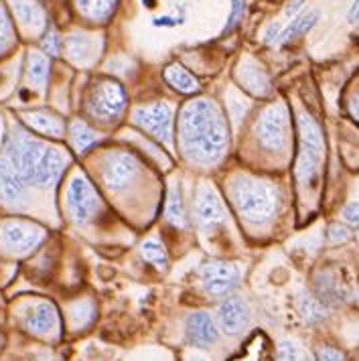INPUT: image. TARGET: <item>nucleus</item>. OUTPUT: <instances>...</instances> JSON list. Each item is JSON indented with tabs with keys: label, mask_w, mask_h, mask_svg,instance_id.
<instances>
[{
	"label": "nucleus",
	"mask_w": 359,
	"mask_h": 361,
	"mask_svg": "<svg viewBox=\"0 0 359 361\" xmlns=\"http://www.w3.org/2000/svg\"><path fill=\"white\" fill-rule=\"evenodd\" d=\"M228 138L226 118L209 99H195L181 112L179 145L189 161L217 163L228 148Z\"/></svg>",
	"instance_id": "1"
},
{
	"label": "nucleus",
	"mask_w": 359,
	"mask_h": 361,
	"mask_svg": "<svg viewBox=\"0 0 359 361\" xmlns=\"http://www.w3.org/2000/svg\"><path fill=\"white\" fill-rule=\"evenodd\" d=\"M4 157L27 185H37L43 189L61 179L67 166V154L61 148L51 147L18 128L11 134Z\"/></svg>",
	"instance_id": "2"
},
{
	"label": "nucleus",
	"mask_w": 359,
	"mask_h": 361,
	"mask_svg": "<svg viewBox=\"0 0 359 361\" xmlns=\"http://www.w3.org/2000/svg\"><path fill=\"white\" fill-rule=\"evenodd\" d=\"M233 203L240 215L250 224H266L270 221L278 209V191L274 185L252 177L236 179L231 185Z\"/></svg>",
	"instance_id": "3"
},
{
	"label": "nucleus",
	"mask_w": 359,
	"mask_h": 361,
	"mask_svg": "<svg viewBox=\"0 0 359 361\" xmlns=\"http://www.w3.org/2000/svg\"><path fill=\"white\" fill-rule=\"evenodd\" d=\"M298 132H300V147L296 157L294 175L300 185H310L323 163V134L319 124L309 114H303L298 118Z\"/></svg>",
	"instance_id": "4"
},
{
	"label": "nucleus",
	"mask_w": 359,
	"mask_h": 361,
	"mask_svg": "<svg viewBox=\"0 0 359 361\" xmlns=\"http://www.w3.org/2000/svg\"><path fill=\"white\" fill-rule=\"evenodd\" d=\"M256 136L262 148L266 150H282L288 140V112L284 104L270 106L264 110L256 124Z\"/></svg>",
	"instance_id": "5"
},
{
	"label": "nucleus",
	"mask_w": 359,
	"mask_h": 361,
	"mask_svg": "<svg viewBox=\"0 0 359 361\" xmlns=\"http://www.w3.org/2000/svg\"><path fill=\"white\" fill-rule=\"evenodd\" d=\"M0 240L11 254H29L45 240V230L25 219H8L2 226Z\"/></svg>",
	"instance_id": "6"
},
{
	"label": "nucleus",
	"mask_w": 359,
	"mask_h": 361,
	"mask_svg": "<svg viewBox=\"0 0 359 361\" xmlns=\"http://www.w3.org/2000/svg\"><path fill=\"white\" fill-rule=\"evenodd\" d=\"M199 274H201V284H203L205 293L215 298L229 295L242 279L240 268L236 264L224 262V260L203 262L199 268Z\"/></svg>",
	"instance_id": "7"
},
{
	"label": "nucleus",
	"mask_w": 359,
	"mask_h": 361,
	"mask_svg": "<svg viewBox=\"0 0 359 361\" xmlns=\"http://www.w3.org/2000/svg\"><path fill=\"white\" fill-rule=\"evenodd\" d=\"M140 173V164L136 157L130 152H110L102 161V179L112 189V191H122L130 187Z\"/></svg>",
	"instance_id": "8"
},
{
	"label": "nucleus",
	"mask_w": 359,
	"mask_h": 361,
	"mask_svg": "<svg viewBox=\"0 0 359 361\" xmlns=\"http://www.w3.org/2000/svg\"><path fill=\"white\" fill-rule=\"evenodd\" d=\"M98 209V191L94 189V185L90 180L83 179L82 175H75L67 187V212L71 215V219L78 224H83V221L92 219Z\"/></svg>",
	"instance_id": "9"
},
{
	"label": "nucleus",
	"mask_w": 359,
	"mask_h": 361,
	"mask_svg": "<svg viewBox=\"0 0 359 361\" xmlns=\"http://www.w3.org/2000/svg\"><path fill=\"white\" fill-rule=\"evenodd\" d=\"M124 106H126V96L122 87L110 82L99 83L87 102L90 114L99 122H114L124 112Z\"/></svg>",
	"instance_id": "10"
},
{
	"label": "nucleus",
	"mask_w": 359,
	"mask_h": 361,
	"mask_svg": "<svg viewBox=\"0 0 359 361\" xmlns=\"http://www.w3.org/2000/svg\"><path fill=\"white\" fill-rule=\"evenodd\" d=\"M132 120H134L136 126L147 130L159 142H163V145H171L173 142V130H171L173 110L166 104H152V106L138 108L134 112V116H132Z\"/></svg>",
	"instance_id": "11"
},
{
	"label": "nucleus",
	"mask_w": 359,
	"mask_h": 361,
	"mask_svg": "<svg viewBox=\"0 0 359 361\" xmlns=\"http://www.w3.org/2000/svg\"><path fill=\"white\" fill-rule=\"evenodd\" d=\"M195 217L199 230L209 231L226 221V207L221 199L215 195V191L209 187H201L197 191L195 199Z\"/></svg>",
	"instance_id": "12"
},
{
	"label": "nucleus",
	"mask_w": 359,
	"mask_h": 361,
	"mask_svg": "<svg viewBox=\"0 0 359 361\" xmlns=\"http://www.w3.org/2000/svg\"><path fill=\"white\" fill-rule=\"evenodd\" d=\"M217 323L226 335H238L242 333L250 323V307L244 298L229 296L228 300L217 309Z\"/></svg>",
	"instance_id": "13"
},
{
	"label": "nucleus",
	"mask_w": 359,
	"mask_h": 361,
	"mask_svg": "<svg viewBox=\"0 0 359 361\" xmlns=\"http://www.w3.org/2000/svg\"><path fill=\"white\" fill-rule=\"evenodd\" d=\"M57 309L51 302H37L23 314V327L35 337H47L57 329Z\"/></svg>",
	"instance_id": "14"
},
{
	"label": "nucleus",
	"mask_w": 359,
	"mask_h": 361,
	"mask_svg": "<svg viewBox=\"0 0 359 361\" xmlns=\"http://www.w3.org/2000/svg\"><path fill=\"white\" fill-rule=\"evenodd\" d=\"M27 195V183L20 179L6 157H0V203L17 205Z\"/></svg>",
	"instance_id": "15"
},
{
	"label": "nucleus",
	"mask_w": 359,
	"mask_h": 361,
	"mask_svg": "<svg viewBox=\"0 0 359 361\" xmlns=\"http://www.w3.org/2000/svg\"><path fill=\"white\" fill-rule=\"evenodd\" d=\"M219 333L217 325L213 323L212 314L205 311L193 312L187 319V339L195 347H209L217 341Z\"/></svg>",
	"instance_id": "16"
},
{
	"label": "nucleus",
	"mask_w": 359,
	"mask_h": 361,
	"mask_svg": "<svg viewBox=\"0 0 359 361\" xmlns=\"http://www.w3.org/2000/svg\"><path fill=\"white\" fill-rule=\"evenodd\" d=\"M23 120L33 128L35 132H41V134H45V136H55V138H59V136H63V132H66V124H63V120L59 118V116L51 114V112H29V114L23 116Z\"/></svg>",
	"instance_id": "17"
},
{
	"label": "nucleus",
	"mask_w": 359,
	"mask_h": 361,
	"mask_svg": "<svg viewBox=\"0 0 359 361\" xmlns=\"http://www.w3.org/2000/svg\"><path fill=\"white\" fill-rule=\"evenodd\" d=\"M317 18H319V13L312 11V13L300 15V17H296L294 20H291V25H288L282 33L278 35V43H288V41H293L294 37L310 31V29L317 25Z\"/></svg>",
	"instance_id": "18"
},
{
	"label": "nucleus",
	"mask_w": 359,
	"mask_h": 361,
	"mask_svg": "<svg viewBox=\"0 0 359 361\" xmlns=\"http://www.w3.org/2000/svg\"><path fill=\"white\" fill-rule=\"evenodd\" d=\"M164 78H166V82L171 83L175 90H179L183 94H193V92H197V87H199L195 82V78L179 66L166 67Z\"/></svg>",
	"instance_id": "19"
},
{
	"label": "nucleus",
	"mask_w": 359,
	"mask_h": 361,
	"mask_svg": "<svg viewBox=\"0 0 359 361\" xmlns=\"http://www.w3.org/2000/svg\"><path fill=\"white\" fill-rule=\"evenodd\" d=\"M166 221L175 228H185V209H183V201H181L179 187H171L169 189V195H166Z\"/></svg>",
	"instance_id": "20"
},
{
	"label": "nucleus",
	"mask_w": 359,
	"mask_h": 361,
	"mask_svg": "<svg viewBox=\"0 0 359 361\" xmlns=\"http://www.w3.org/2000/svg\"><path fill=\"white\" fill-rule=\"evenodd\" d=\"M96 314V307L92 300H80V302H73L69 307V325H73L75 329L87 327L92 323Z\"/></svg>",
	"instance_id": "21"
},
{
	"label": "nucleus",
	"mask_w": 359,
	"mask_h": 361,
	"mask_svg": "<svg viewBox=\"0 0 359 361\" xmlns=\"http://www.w3.org/2000/svg\"><path fill=\"white\" fill-rule=\"evenodd\" d=\"M71 140H73V145H75L78 150H85V148L98 145L99 140H102V134L94 130V128H90L83 122H75L71 126Z\"/></svg>",
	"instance_id": "22"
},
{
	"label": "nucleus",
	"mask_w": 359,
	"mask_h": 361,
	"mask_svg": "<svg viewBox=\"0 0 359 361\" xmlns=\"http://www.w3.org/2000/svg\"><path fill=\"white\" fill-rule=\"evenodd\" d=\"M298 311L303 314V319L309 321V323H319L327 317L325 307L321 305V300L309 295L298 296Z\"/></svg>",
	"instance_id": "23"
},
{
	"label": "nucleus",
	"mask_w": 359,
	"mask_h": 361,
	"mask_svg": "<svg viewBox=\"0 0 359 361\" xmlns=\"http://www.w3.org/2000/svg\"><path fill=\"white\" fill-rule=\"evenodd\" d=\"M140 254H142V258H145L148 264H154V266H159V268H163L164 264H166V250H164L163 242L157 240V238L147 240V242L140 246Z\"/></svg>",
	"instance_id": "24"
},
{
	"label": "nucleus",
	"mask_w": 359,
	"mask_h": 361,
	"mask_svg": "<svg viewBox=\"0 0 359 361\" xmlns=\"http://www.w3.org/2000/svg\"><path fill=\"white\" fill-rule=\"evenodd\" d=\"M315 288H317L319 300H325V302H339V298H341V293H339L337 282L331 279L329 274H319L317 280H315Z\"/></svg>",
	"instance_id": "25"
},
{
	"label": "nucleus",
	"mask_w": 359,
	"mask_h": 361,
	"mask_svg": "<svg viewBox=\"0 0 359 361\" xmlns=\"http://www.w3.org/2000/svg\"><path fill=\"white\" fill-rule=\"evenodd\" d=\"M15 11H17L18 18H20L25 25H35V23H39L37 17L41 15V11L35 6L33 2H29V0H15Z\"/></svg>",
	"instance_id": "26"
},
{
	"label": "nucleus",
	"mask_w": 359,
	"mask_h": 361,
	"mask_svg": "<svg viewBox=\"0 0 359 361\" xmlns=\"http://www.w3.org/2000/svg\"><path fill=\"white\" fill-rule=\"evenodd\" d=\"M29 75L35 83H45L47 80V61L41 55H33L31 57V67H29Z\"/></svg>",
	"instance_id": "27"
},
{
	"label": "nucleus",
	"mask_w": 359,
	"mask_h": 361,
	"mask_svg": "<svg viewBox=\"0 0 359 361\" xmlns=\"http://www.w3.org/2000/svg\"><path fill=\"white\" fill-rule=\"evenodd\" d=\"M298 360V351L293 341H280L276 351V361H296Z\"/></svg>",
	"instance_id": "28"
},
{
	"label": "nucleus",
	"mask_w": 359,
	"mask_h": 361,
	"mask_svg": "<svg viewBox=\"0 0 359 361\" xmlns=\"http://www.w3.org/2000/svg\"><path fill=\"white\" fill-rule=\"evenodd\" d=\"M343 219L359 233V203H349L343 207Z\"/></svg>",
	"instance_id": "29"
},
{
	"label": "nucleus",
	"mask_w": 359,
	"mask_h": 361,
	"mask_svg": "<svg viewBox=\"0 0 359 361\" xmlns=\"http://www.w3.org/2000/svg\"><path fill=\"white\" fill-rule=\"evenodd\" d=\"M244 15V0H233V8H231V17L228 23V31H231L233 27H238L240 18Z\"/></svg>",
	"instance_id": "30"
},
{
	"label": "nucleus",
	"mask_w": 359,
	"mask_h": 361,
	"mask_svg": "<svg viewBox=\"0 0 359 361\" xmlns=\"http://www.w3.org/2000/svg\"><path fill=\"white\" fill-rule=\"evenodd\" d=\"M351 238V231L343 226H331L329 228V240L331 242H347Z\"/></svg>",
	"instance_id": "31"
},
{
	"label": "nucleus",
	"mask_w": 359,
	"mask_h": 361,
	"mask_svg": "<svg viewBox=\"0 0 359 361\" xmlns=\"http://www.w3.org/2000/svg\"><path fill=\"white\" fill-rule=\"evenodd\" d=\"M319 361H343V355L337 351V349H333V347H323V349H319Z\"/></svg>",
	"instance_id": "32"
},
{
	"label": "nucleus",
	"mask_w": 359,
	"mask_h": 361,
	"mask_svg": "<svg viewBox=\"0 0 359 361\" xmlns=\"http://www.w3.org/2000/svg\"><path fill=\"white\" fill-rule=\"evenodd\" d=\"M43 47L49 51L51 55H57V53H59V35L51 31V33L47 35V39L43 41Z\"/></svg>",
	"instance_id": "33"
},
{
	"label": "nucleus",
	"mask_w": 359,
	"mask_h": 361,
	"mask_svg": "<svg viewBox=\"0 0 359 361\" xmlns=\"http://www.w3.org/2000/svg\"><path fill=\"white\" fill-rule=\"evenodd\" d=\"M305 2H307V0H291L288 6H286V11H284V15H286V17H294V15L303 8Z\"/></svg>",
	"instance_id": "34"
},
{
	"label": "nucleus",
	"mask_w": 359,
	"mask_h": 361,
	"mask_svg": "<svg viewBox=\"0 0 359 361\" xmlns=\"http://www.w3.org/2000/svg\"><path fill=\"white\" fill-rule=\"evenodd\" d=\"M347 20H349V23H358L359 20V0H353L351 8H349V13H347Z\"/></svg>",
	"instance_id": "35"
},
{
	"label": "nucleus",
	"mask_w": 359,
	"mask_h": 361,
	"mask_svg": "<svg viewBox=\"0 0 359 361\" xmlns=\"http://www.w3.org/2000/svg\"><path fill=\"white\" fill-rule=\"evenodd\" d=\"M349 110H351V116H353V118L359 122V94L353 96L351 104H349Z\"/></svg>",
	"instance_id": "36"
},
{
	"label": "nucleus",
	"mask_w": 359,
	"mask_h": 361,
	"mask_svg": "<svg viewBox=\"0 0 359 361\" xmlns=\"http://www.w3.org/2000/svg\"><path fill=\"white\" fill-rule=\"evenodd\" d=\"M2 343H4V339H2V333H0V349H2Z\"/></svg>",
	"instance_id": "37"
},
{
	"label": "nucleus",
	"mask_w": 359,
	"mask_h": 361,
	"mask_svg": "<svg viewBox=\"0 0 359 361\" xmlns=\"http://www.w3.org/2000/svg\"><path fill=\"white\" fill-rule=\"evenodd\" d=\"M193 361H207V360H193Z\"/></svg>",
	"instance_id": "38"
},
{
	"label": "nucleus",
	"mask_w": 359,
	"mask_h": 361,
	"mask_svg": "<svg viewBox=\"0 0 359 361\" xmlns=\"http://www.w3.org/2000/svg\"><path fill=\"white\" fill-rule=\"evenodd\" d=\"M309 361H310V360H309Z\"/></svg>",
	"instance_id": "39"
}]
</instances>
